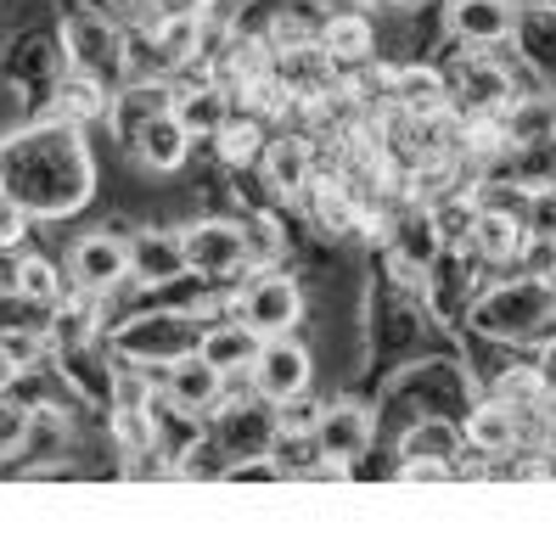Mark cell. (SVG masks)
<instances>
[{
	"label": "cell",
	"mask_w": 556,
	"mask_h": 533,
	"mask_svg": "<svg viewBox=\"0 0 556 533\" xmlns=\"http://www.w3.org/2000/svg\"><path fill=\"white\" fill-rule=\"evenodd\" d=\"M0 191L35 219V225H68L102 196V157H96L90 129L28 113L0 136Z\"/></svg>",
	"instance_id": "1"
},
{
	"label": "cell",
	"mask_w": 556,
	"mask_h": 533,
	"mask_svg": "<svg viewBox=\"0 0 556 533\" xmlns=\"http://www.w3.org/2000/svg\"><path fill=\"white\" fill-rule=\"evenodd\" d=\"M478 393L483 388L472 377L467 354L455 343H444V348H421L400 365H388L377 393H371V405H377L382 439H388L394 427H405L416 416H467Z\"/></svg>",
	"instance_id": "2"
},
{
	"label": "cell",
	"mask_w": 556,
	"mask_h": 533,
	"mask_svg": "<svg viewBox=\"0 0 556 533\" xmlns=\"http://www.w3.org/2000/svg\"><path fill=\"white\" fill-rule=\"evenodd\" d=\"M467 331L506 348H545L556 338V281L522 270L489 276L467 304Z\"/></svg>",
	"instance_id": "3"
},
{
	"label": "cell",
	"mask_w": 556,
	"mask_h": 533,
	"mask_svg": "<svg viewBox=\"0 0 556 533\" xmlns=\"http://www.w3.org/2000/svg\"><path fill=\"white\" fill-rule=\"evenodd\" d=\"M203 315L175 304V297H141L113 331H108V348L113 359H129V365H175L186 354L203 348Z\"/></svg>",
	"instance_id": "4"
},
{
	"label": "cell",
	"mask_w": 556,
	"mask_h": 533,
	"mask_svg": "<svg viewBox=\"0 0 556 533\" xmlns=\"http://www.w3.org/2000/svg\"><path fill=\"white\" fill-rule=\"evenodd\" d=\"M56 35H62V56L68 68L102 79L108 90H118L129 74V28L108 12V7H90V0H74L68 12H56Z\"/></svg>",
	"instance_id": "5"
},
{
	"label": "cell",
	"mask_w": 556,
	"mask_h": 533,
	"mask_svg": "<svg viewBox=\"0 0 556 533\" xmlns=\"http://www.w3.org/2000/svg\"><path fill=\"white\" fill-rule=\"evenodd\" d=\"M231 315L248 320L258 338H281V331H304L309 320V281L299 264H265L248 270L231 287Z\"/></svg>",
	"instance_id": "6"
},
{
	"label": "cell",
	"mask_w": 556,
	"mask_h": 533,
	"mask_svg": "<svg viewBox=\"0 0 556 533\" xmlns=\"http://www.w3.org/2000/svg\"><path fill=\"white\" fill-rule=\"evenodd\" d=\"M180 242H186L191 276H203L214 287H237L253 270L242 214H231V208H198V214H186L180 219Z\"/></svg>",
	"instance_id": "7"
},
{
	"label": "cell",
	"mask_w": 556,
	"mask_h": 533,
	"mask_svg": "<svg viewBox=\"0 0 556 533\" xmlns=\"http://www.w3.org/2000/svg\"><path fill=\"white\" fill-rule=\"evenodd\" d=\"M320 169H326V152H320V141L309 136V129L304 124H276L253 180H258V191H265L270 203H292V208H299V196L309 191V180Z\"/></svg>",
	"instance_id": "8"
},
{
	"label": "cell",
	"mask_w": 556,
	"mask_h": 533,
	"mask_svg": "<svg viewBox=\"0 0 556 533\" xmlns=\"http://www.w3.org/2000/svg\"><path fill=\"white\" fill-rule=\"evenodd\" d=\"M191 276L180 219H141L129 230V281L141 287V297H163L175 281Z\"/></svg>",
	"instance_id": "9"
},
{
	"label": "cell",
	"mask_w": 556,
	"mask_h": 533,
	"mask_svg": "<svg viewBox=\"0 0 556 533\" xmlns=\"http://www.w3.org/2000/svg\"><path fill=\"white\" fill-rule=\"evenodd\" d=\"M299 214H304V225H309V242L315 248H366V208L349 196V186L332 175V169H320L315 180H309V191L299 196Z\"/></svg>",
	"instance_id": "10"
},
{
	"label": "cell",
	"mask_w": 556,
	"mask_h": 533,
	"mask_svg": "<svg viewBox=\"0 0 556 533\" xmlns=\"http://www.w3.org/2000/svg\"><path fill=\"white\" fill-rule=\"evenodd\" d=\"M315 444H320L326 460H338V466H349V472H359V460L382 444L377 405H371V398H354V393L326 398V410L315 421Z\"/></svg>",
	"instance_id": "11"
},
{
	"label": "cell",
	"mask_w": 556,
	"mask_h": 533,
	"mask_svg": "<svg viewBox=\"0 0 556 533\" xmlns=\"http://www.w3.org/2000/svg\"><path fill=\"white\" fill-rule=\"evenodd\" d=\"M62 270H68V287H85V292H118L129 287V237L113 225H90L68 242L62 253Z\"/></svg>",
	"instance_id": "12"
},
{
	"label": "cell",
	"mask_w": 556,
	"mask_h": 533,
	"mask_svg": "<svg viewBox=\"0 0 556 533\" xmlns=\"http://www.w3.org/2000/svg\"><path fill=\"white\" fill-rule=\"evenodd\" d=\"M522 237H529V219H522L517 203H483L478 196V214L467 225V237L450 242V248H462L483 276H506V270H517Z\"/></svg>",
	"instance_id": "13"
},
{
	"label": "cell",
	"mask_w": 556,
	"mask_h": 533,
	"mask_svg": "<svg viewBox=\"0 0 556 533\" xmlns=\"http://www.w3.org/2000/svg\"><path fill=\"white\" fill-rule=\"evenodd\" d=\"M175 107V79L169 74H129L118 90H113V107H108V124H102V136L113 152H136L141 141V129L157 118V113H169Z\"/></svg>",
	"instance_id": "14"
},
{
	"label": "cell",
	"mask_w": 556,
	"mask_h": 533,
	"mask_svg": "<svg viewBox=\"0 0 556 533\" xmlns=\"http://www.w3.org/2000/svg\"><path fill=\"white\" fill-rule=\"evenodd\" d=\"M253 388L270 398V405H287L299 393H315V348L299 338V331H281V338H265L248 365Z\"/></svg>",
	"instance_id": "15"
},
{
	"label": "cell",
	"mask_w": 556,
	"mask_h": 533,
	"mask_svg": "<svg viewBox=\"0 0 556 533\" xmlns=\"http://www.w3.org/2000/svg\"><path fill=\"white\" fill-rule=\"evenodd\" d=\"M270 74H276V85L292 96V102H299V113H304L309 102H326V96L343 90V79H349L338 62H332V51L320 46V35L270 51Z\"/></svg>",
	"instance_id": "16"
},
{
	"label": "cell",
	"mask_w": 556,
	"mask_h": 533,
	"mask_svg": "<svg viewBox=\"0 0 556 533\" xmlns=\"http://www.w3.org/2000/svg\"><path fill=\"white\" fill-rule=\"evenodd\" d=\"M388 449H394V466L416 460V466H450V472H462L467 432H462V416H416L388 432Z\"/></svg>",
	"instance_id": "17"
},
{
	"label": "cell",
	"mask_w": 556,
	"mask_h": 533,
	"mask_svg": "<svg viewBox=\"0 0 556 533\" xmlns=\"http://www.w3.org/2000/svg\"><path fill=\"white\" fill-rule=\"evenodd\" d=\"M147 371L157 377V398L169 410H186V416H214L219 398H225V371L219 365H208L203 354H186L175 365H147Z\"/></svg>",
	"instance_id": "18"
},
{
	"label": "cell",
	"mask_w": 556,
	"mask_h": 533,
	"mask_svg": "<svg viewBox=\"0 0 556 533\" xmlns=\"http://www.w3.org/2000/svg\"><path fill=\"white\" fill-rule=\"evenodd\" d=\"M444 35L467 46H511L522 23V0H439Z\"/></svg>",
	"instance_id": "19"
},
{
	"label": "cell",
	"mask_w": 556,
	"mask_h": 533,
	"mask_svg": "<svg viewBox=\"0 0 556 533\" xmlns=\"http://www.w3.org/2000/svg\"><path fill=\"white\" fill-rule=\"evenodd\" d=\"M198 136H191V129L180 124V113L169 107V113H157L147 129H141V141H136V169L147 175V180H180L191 163H198Z\"/></svg>",
	"instance_id": "20"
},
{
	"label": "cell",
	"mask_w": 556,
	"mask_h": 533,
	"mask_svg": "<svg viewBox=\"0 0 556 533\" xmlns=\"http://www.w3.org/2000/svg\"><path fill=\"white\" fill-rule=\"evenodd\" d=\"M388 102L416 113V118H444L450 113V74L439 56H405L388 62Z\"/></svg>",
	"instance_id": "21"
},
{
	"label": "cell",
	"mask_w": 556,
	"mask_h": 533,
	"mask_svg": "<svg viewBox=\"0 0 556 533\" xmlns=\"http://www.w3.org/2000/svg\"><path fill=\"white\" fill-rule=\"evenodd\" d=\"M320 46L332 51V62L343 74L354 68H371V62L382 56V23L371 7H338L320 17Z\"/></svg>",
	"instance_id": "22"
},
{
	"label": "cell",
	"mask_w": 556,
	"mask_h": 533,
	"mask_svg": "<svg viewBox=\"0 0 556 533\" xmlns=\"http://www.w3.org/2000/svg\"><path fill=\"white\" fill-rule=\"evenodd\" d=\"M462 432H467V449H472L483 466L522 455V410L501 405L495 393H478V398H472V410L462 416Z\"/></svg>",
	"instance_id": "23"
},
{
	"label": "cell",
	"mask_w": 556,
	"mask_h": 533,
	"mask_svg": "<svg viewBox=\"0 0 556 533\" xmlns=\"http://www.w3.org/2000/svg\"><path fill=\"white\" fill-rule=\"evenodd\" d=\"M270 118L265 113H253V107H237L231 118H225L214 136L203 141V152H208V163L214 169H225V175H253L258 169V157H265V141H270Z\"/></svg>",
	"instance_id": "24"
},
{
	"label": "cell",
	"mask_w": 556,
	"mask_h": 533,
	"mask_svg": "<svg viewBox=\"0 0 556 533\" xmlns=\"http://www.w3.org/2000/svg\"><path fill=\"white\" fill-rule=\"evenodd\" d=\"M108 107H113V90L102 79H90L79 68H62L51 79V90L40 96V107L35 113H51V118H68L79 129H102L108 124Z\"/></svg>",
	"instance_id": "25"
},
{
	"label": "cell",
	"mask_w": 556,
	"mask_h": 533,
	"mask_svg": "<svg viewBox=\"0 0 556 533\" xmlns=\"http://www.w3.org/2000/svg\"><path fill=\"white\" fill-rule=\"evenodd\" d=\"M62 292H68V270H62V258L40 253L35 242L12 253V297H17V304L51 315V304H56Z\"/></svg>",
	"instance_id": "26"
},
{
	"label": "cell",
	"mask_w": 556,
	"mask_h": 533,
	"mask_svg": "<svg viewBox=\"0 0 556 533\" xmlns=\"http://www.w3.org/2000/svg\"><path fill=\"white\" fill-rule=\"evenodd\" d=\"M175 113H180V124L191 129V136L208 141L214 129L237 113V96L219 79H191V85H175Z\"/></svg>",
	"instance_id": "27"
},
{
	"label": "cell",
	"mask_w": 556,
	"mask_h": 533,
	"mask_svg": "<svg viewBox=\"0 0 556 533\" xmlns=\"http://www.w3.org/2000/svg\"><path fill=\"white\" fill-rule=\"evenodd\" d=\"M501 129L506 141H540V136H556V90L529 79L511 102L501 107Z\"/></svg>",
	"instance_id": "28"
},
{
	"label": "cell",
	"mask_w": 556,
	"mask_h": 533,
	"mask_svg": "<svg viewBox=\"0 0 556 533\" xmlns=\"http://www.w3.org/2000/svg\"><path fill=\"white\" fill-rule=\"evenodd\" d=\"M258 343H265V338H258V331H253L248 320L219 315V320H208V326H203V348H198V354H203L208 365H219L225 377H237V371H248V365H253Z\"/></svg>",
	"instance_id": "29"
},
{
	"label": "cell",
	"mask_w": 556,
	"mask_h": 533,
	"mask_svg": "<svg viewBox=\"0 0 556 533\" xmlns=\"http://www.w3.org/2000/svg\"><path fill=\"white\" fill-rule=\"evenodd\" d=\"M517 270L522 276H540V281H556V230H529V237H522Z\"/></svg>",
	"instance_id": "30"
},
{
	"label": "cell",
	"mask_w": 556,
	"mask_h": 533,
	"mask_svg": "<svg viewBox=\"0 0 556 533\" xmlns=\"http://www.w3.org/2000/svg\"><path fill=\"white\" fill-rule=\"evenodd\" d=\"M35 242V219H28L7 191H0V253H17V248H28Z\"/></svg>",
	"instance_id": "31"
},
{
	"label": "cell",
	"mask_w": 556,
	"mask_h": 533,
	"mask_svg": "<svg viewBox=\"0 0 556 533\" xmlns=\"http://www.w3.org/2000/svg\"><path fill=\"white\" fill-rule=\"evenodd\" d=\"M225 0H152V12H219Z\"/></svg>",
	"instance_id": "32"
},
{
	"label": "cell",
	"mask_w": 556,
	"mask_h": 533,
	"mask_svg": "<svg viewBox=\"0 0 556 533\" xmlns=\"http://www.w3.org/2000/svg\"><path fill=\"white\" fill-rule=\"evenodd\" d=\"M359 7H371V12H400V7H428V0H359Z\"/></svg>",
	"instance_id": "33"
},
{
	"label": "cell",
	"mask_w": 556,
	"mask_h": 533,
	"mask_svg": "<svg viewBox=\"0 0 556 533\" xmlns=\"http://www.w3.org/2000/svg\"><path fill=\"white\" fill-rule=\"evenodd\" d=\"M12 377H17V365L7 359V348H0V393H7V388H12Z\"/></svg>",
	"instance_id": "34"
},
{
	"label": "cell",
	"mask_w": 556,
	"mask_h": 533,
	"mask_svg": "<svg viewBox=\"0 0 556 533\" xmlns=\"http://www.w3.org/2000/svg\"><path fill=\"white\" fill-rule=\"evenodd\" d=\"M534 7H556V0H534Z\"/></svg>",
	"instance_id": "35"
},
{
	"label": "cell",
	"mask_w": 556,
	"mask_h": 533,
	"mask_svg": "<svg viewBox=\"0 0 556 533\" xmlns=\"http://www.w3.org/2000/svg\"><path fill=\"white\" fill-rule=\"evenodd\" d=\"M0 466H7V455H0Z\"/></svg>",
	"instance_id": "36"
}]
</instances>
